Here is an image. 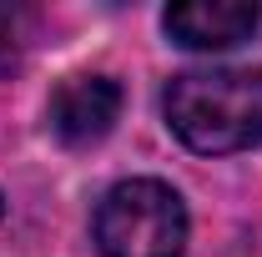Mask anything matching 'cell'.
I'll list each match as a JSON object with an SVG mask.
<instances>
[{"label": "cell", "mask_w": 262, "mask_h": 257, "mask_svg": "<svg viewBox=\"0 0 262 257\" xmlns=\"http://www.w3.org/2000/svg\"><path fill=\"white\" fill-rule=\"evenodd\" d=\"M10 66H15V15L0 10V71H10Z\"/></svg>", "instance_id": "5"}, {"label": "cell", "mask_w": 262, "mask_h": 257, "mask_svg": "<svg viewBox=\"0 0 262 257\" xmlns=\"http://www.w3.org/2000/svg\"><path fill=\"white\" fill-rule=\"evenodd\" d=\"M162 116L171 136L202 157L252 152L262 141V71L252 66L182 71L162 91Z\"/></svg>", "instance_id": "1"}, {"label": "cell", "mask_w": 262, "mask_h": 257, "mask_svg": "<svg viewBox=\"0 0 262 257\" xmlns=\"http://www.w3.org/2000/svg\"><path fill=\"white\" fill-rule=\"evenodd\" d=\"M0 212H5V197H0Z\"/></svg>", "instance_id": "6"}, {"label": "cell", "mask_w": 262, "mask_h": 257, "mask_svg": "<svg viewBox=\"0 0 262 257\" xmlns=\"http://www.w3.org/2000/svg\"><path fill=\"white\" fill-rule=\"evenodd\" d=\"M121 116V86L111 76H66L46 101V126L66 146H96Z\"/></svg>", "instance_id": "3"}, {"label": "cell", "mask_w": 262, "mask_h": 257, "mask_svg": "<svg viewBox=\"0 0 262 257\" xmlns=\"http://www.w3.org/2000/svg\"><path fill=\"white\" fill-rule=\"evenodd\" d=\"M187 202L157 177H126L96 202L91 237L101 257H182L187 252Z\"/></svg>", "instance_id": "2"}, {"label": "cell", "mask_w": 262, "mask_h": 257, "mask_svg": "<svg viewBox=\"0 0 262 257\" xmlns=\"http://www.w3.org/2000/svg\"><path fill=\"white\" fill-rule=\"evenodd\" d=\"M262 26V5L252 0H182L162 10V31L182 51H227Z\"/></svg>", "instance_id": "4"}]
</instances>
